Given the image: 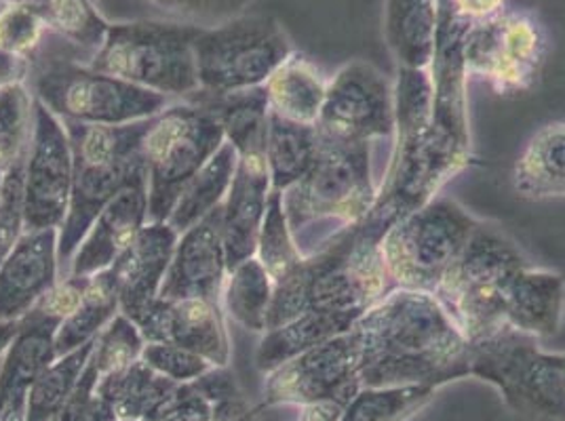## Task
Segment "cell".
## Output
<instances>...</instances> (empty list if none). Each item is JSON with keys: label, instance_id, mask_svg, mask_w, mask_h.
I'll return each mask as SVG.
<instances>
[{"label": "cell", "instance_id": "cell-36", "mask_svg": "<svg viewBox=\"0 0 565 421\" xmlns=\"http://www.w3.org/2000/svg\"><path fill=\"white\" fill-rule=\"evenodd\" d=\"M256 258L266 268L273 281H281L302 259L305 253L289 226L282 192L270 190L264 222L259 228Z\"/></svg>", "mask_w": 565, "mask_h": 421}, {"label": "cell", "instance_id": "cell-28", "mask_svg": "<svg viewBox=\"0 0 565 421\" xmlns=\"http://www.w3.org/2000/svg\"><path fill=\"white\" fill-rule=\"evenodd\" d=\"M178 386L180 384L157 374L140 358L120 371L102 375L95 395L115 407L118 420L157 421Z\"/></svg>", "mask_w": 565, "mask_h": 421}, {"label": "cell", "instance_id": "cell-12", "mask_svg": "<svg viewBox=\"0 0 565 421\" xmlns=\"http://www.w3.org/2000/svg\"><path fill=\"white\" fill-rule=\"evenodd\" d=\"M546 57V36L527 11H509L469 25L462 43L465 74L486 80L498 95L530 91Z\"/></svg>", "mask_w": 565, "mask_h": 421}, {"label": "cell", "instance_id": "cell-37", "mask_svg": "<svg viewBox=\"0 0 565 421\" xmlns=\"http://www.w3.org/2000/svg\"><path fill=\"white\" fill-rule=\"evenodd\" d=\"M45 24L74 45L102 47L110 24L95 9V0H47L39 7Z\"/></svg>", "mask_w": 565, "mask_h": 421}, {"label": "cell", "instance_id": "cell-38", "mask_svg": "<svg viewBox=\"0 0 565 421\" xmlns=\"http://www.w3.org/2000/svg\"><path fill=\"white\" fill-rule=\"evenodd\" d=\"M34 120V94L25 83L0 89V166H11L28 150Z\"/></svg>", "mask_w": 565, "mask_h": 421}, {"label": "cell", "instance_id": "cell-20", "mask_svg": "<svg viewBox=\"0 0 565 421\" xmlns=\"http://www.w3.org/2000/svg\"><path fill=\"white\" fill-rule=\"evenodd\" d=\"M62 321L32 307L0 360V421H25L34 381L57 358L55 333Z\"/></svg>", "mask_w": 565, "mask_h": 421}, {"label": "cell", "instance_id": "cell-22", "mask_svg": "<svg viewBox=\"0 0 565 421\" xmlns=\"http://www.w3.org/2000/svg\"><path fill=\"white\" fill-rule=\"evenodd\" d=\"M270 190L273 186L266 159L238 156L233 184L222 205V236L228 272L241 261L256 256Z\"/></svg>", "mask_w": 565, "mask_h": 421}, {"label": "cell", "instance_id": "cell-26", "mask_svg": "<svg viewBox=\"0 0 565 421\" xmlns=\"http://www.w3.org/2000/svg\"><path fill=\"white\" fill-rule=\"evenodd\" d=\"M437 28L439 0H386L384 36L399 68H430Z\"/></svg>", "mask_w": 565, "mask_h": 421}, {"label": "cell", "instance_id": "cell-51", "mask_svg": "<svg viewBox=\"0 0 565 421\" xmlns=\"http://www.w3.org/2000/svg\"><path fill=\"white\" fill-rule=\"evenodd\" d=\"M81 421H118V415L115 407L106 398L94 395Z\"/></svg>", "mask_w": 565, "mask_h": 421}, {"label": "cell", "instance_id": "cell-19", "mask_svg": "<svg viewBox=\"0 0 565 421\" xmlns=\"http://www.w3.org/2000/svg\"><path fill=\"white\" fill-rule=\"evenodd\" d=\"M57 240V228L24 230L0 263V321H22L60 281Z\"/></svg>", "mask_w": 565, "mask_h": 421}, {"label": "cell", "instance_id": "cell-55", "mask_svg": "<svg viewBox=\"0 0 565 421\" xmlns=\"http://www.w3.org/2000/svg\"><path fill=\"white\" fill-rule=\"evenodd\" d=\"M118 421H140V420H118Z\"/></svg>", "mask_w": 565, "mask_h": 421}, {"label": "cell", "instance_id": "cell-47", "mask_svg": "<svg viewBox=\"0 0 565 421\" xmlns=\"http://www.w3.org/2000/svg\"><path fill=\"white\" fill-rule=\"evenodd\" d=\"M441 7H446L451 15H456L462 22H483L500 15L509 0H439Z\"/></svg>", "mask_w": 565, "mask_h": 421}, {"label": "cell", "instance_id": "cell-7", "mask_svg": "<svg viewBox=\"0 0 565 421\" xmlns=\"http://www.w3.org/2000/svg\"><path fill=\"white\" fill-rule=\"evenodd\" d=\"M477 224L479 219L446 196H433L403 215L380 240V253L393 287L435 293Z\"/></svg>", "mask_w": 565, "mask_h": 421}, {"label": "cell", "instance_id": "cell-27", "mask_svg": "<svg viewBox=\"0 0 565 421\" xmlns=\"http://www.w3.org/2000/svg\"><path fill=\"white\" fill-rule=\"evenodd\" d=\"M513 190L530 201L565 198V120L539 129L513 166Z\"/></svg>", "mask_w": 565, "mask_h": 421}, {"label": "cell", "instance_id": "cell-34", "mask_svg": "<svg viewBox=\"0 0 565 421\" xmlns=\"http://www.w3.org/2000/svg\"><path fill=\"white\" fill-rule=\"evenodd\" d=\"M94 346L95 339H92L89 344L55 358L49 365L30 390L25 421H51L55 418L60 407L66 402V398L71 397L72 390L76 388L81 375L85 371V367L94 354Z\"/></svg>", "mask_w": 565, "mask_h": 421}, {"label": "cell", "instance_id": "cell-11", "mask_svg": "<svg viewBox=\"0 0 565 421\" xmlns=\"http://www.w3.org/2000/svg\"><path fill=\"white\" fill-rule=\"evenodd\" d=\"M32 74L34 97L60 120L118 127L159 117L171 106V97L94 71L89 64L51 60Z\"/></svg>", "mask_w": 565, "mask_h": 421}, {"label": "cell", "instance_id": "cell-44", "mask_svg": "<svg viewBox=\"0 0 565 421\" xmlns=\"http://www.w3.org/2000/svg\"><path fill=\"white\" fill-rule=\"evenodd\" d=\"M157 421H213V404L190 384H180Z\"/></svg>", "mask_w": 565, "mask_h": 421}, {"label": "cell", "instance_id": "cell-43", "mask_svg": "<svg viewBox=\"0 0 565 421\" xmlns=\"http://www.w3.org/2000/svg\"><path fill=\"white\" fill-rule=\"evenodd\" d=\"M92 277H66L55 282V287L49 291L47 295L34 305L41 312H45L47 316H53L57 321H66L72 312L76 310V305L81 304L85 289L89 284Z\"/></svg>", "mask_w": 565, "mask_h": 421}, {"label": "cell", "instance_id": "cell-14", "mask_svg": "<svg viewBox=\"0 0 565 421\" xmlns=\"http://www.w3.org/2000/svg\"><path fill=\"white\" fill-rule=\"evenodd\" d=\"M395 89L367 62H351L328 80L317 129L335 140L374 143L395 136Z\"/></svg>", "mask_w": 565, "mask_h": 421}, {"label": "cell", "instance_id": "cell-32", "mask_svg": "<svg viewBox=\"0 0 565 421\" xmlns=\"http://www.w3.org/2000/svg\"><path fill=\"white\" fill-rule=\"evenodd\" d=\"M120 312L118 282L115 270H102L89 279L81 304L55 333L57 358L89 344Z\"/></svg>", "mask_w": 565, "mask_h": 421}, {"label": "cell", "instance_id": "cell-50", "mask_svg": "<svg viewBox=\"0 0 565 421\" xmlns=\"http://www.w3.org/2000/svg\"><path fill=\"white\" fill-rule=\"evenodd\" d=\"M353 398L349 397H333L326 398V400H317V402H310L300 407L302 413L298 421H340L347 404L351 402Z\"/></svg>", "mask_w": 565, "mask_h": 421}, {"label": "cell", "instance_id": "cell-31", "mask_svg": "<svg viewBox=\"0 0 565 421\" xmlns=\"http://www.w3.org/2000/svg\"><path fill=\"white\" fill-rule=\"evenodd\" d=\"M319 150L317 125H302L279 117L270 110L268 138H266V164L270 173V186L287 192L296 186L315 163Z\"/></svg>", "mask_w": 565, "mask_h": 421}, {"label": "cell", "instance_id": "cell-5", "mask_svg": "<svg viewBox=\"0 0 565 421\" xmlns=\"http://www.w3.org/2000/svg\"><path fill=\"white\" fill-rule=\"evenodd\" d=\"M296 240L308 228L335 222L338 230L361 224L376 205L372 143L335 140L319 131V150L307 175L282 192Z\"/></svg>", "mask_w": 565, "mask_h": 421}, {"label": "cell", "instance_id": "cell-42", "mask_svg": "<svg viewBox=\"0 0 565 421\" xmlns=\"http://www.w3.org/2000/svg\"><path fill=\"white\" fill-rule=\"evenodd\" d=\"M167 13L182 18V22L201 28H213L235 20L256 0H152Z\"/></svg>", "mask_w": 565, "mask_h": 421}, {"label": "cell", "instance_id": "cell-53", "mask_svg": "<svg viewBox=\"0 0 565 421\" xmlns=\"http://www.w3.org/2000/svg\"><path fill=\"white\" fill-rule=\"evenodd\" d=\"M2 4H7V2H15V4H30V7H43L47 0H0Z\"/></svg>", "mask_w": 565, "mask_h": 421}, {"label": "cell", "instance_id": "cell-10", "mask_svg": "<svg viewBox=\"0 0 565 421\" xmlns=\"http://www.w3.org/2000/svg\"><path fill=\"white\" fill-rule=\"evenodd\" d=\"M296 48L270 15L243 13L203 28L194 41L199 89L224 95L264 87Z\"/></svg>", "mask_w": 565, "mask_h": 421}, {"label": "cell", "instance_id": "cell-1", "mask_svg": "<svg viewBox=\"0 0 565 421\" xmlns=\"http://www.w3.org/2000/svg\"><path fill=\"white\" fill-rule=\"evenodd\" d=\"M354 328L363 388L433 386L471 377V344L433 293L393 289Z\"/></svg>", "mask_w": 565, "mask_h": 421}, {"label": "cell", "instance_id": "cell-39", "mask_svg": "<svg viewBox=\"0 0 565 421\" xmlns=\"http://www.w3.org/2000/svg\"><path fill=\"white\" fill-rule=\"evenodd\" d=\"M143 348L146 339L141 337L138 325L118 312L117 316L97 333L92 360L102 377L120 371L140 360Z\"/></svg>", "mask_w": 565, "mask_h": 421}, {"label": "cell", "instance_id": "cell-2", "mask_svg": "<svg viewBox=\"0 0 565 421\" xmlns=\"http://www.w3.org/2000/svg\"><path fill=\"white\" fill-rule=\"evenodd\" d=\"M380 240L365 222L331 236L281 281L275 282L270 328L281 327L308 310H351L365 314L393 282L386 274Z\"/></svg>", "mask_w": 565, "mask_h": 421}, {"label": "cell", "instance_id": "cell-35", "mask_svg": "<svg viewBox=\"0 0 565 421\" xmlns=\"http://www.w3.org/2000/svg\"><path fill=\"white\" fill-rule=\"evenodd\" d=\"M439 390L433 386L361 388L347 404L340 421H407Z\"/></svg>", "mask_w": 565, "mask_h": 421}, {"label": "cell", "instance_id": "cell-49", "mask_svg": "<svg viewBox=\"0 0 565 421\" xmlns=\"http://www.w3.org/2000/svg\"><path fill=\"white\" fill-rule=\"evenodd\" d=\"M213 421H262L259 409L254 407L245 395L217 402L213 407Z\"/></svg>", "mask_w": 565, "mask_h": 421}, {"label": "cell", "instance_id": "cell-16", "mask_svg": "<svg viewBox=\"0 0 565 421\" xmlns=\"http://www.w3.org/2000/svg\"><path fill=\"white\" fill-rule=\"evenodd\" d=\"M146 344H175L201 354L215 367H228L233 346L222 304L210 300L159 298L136 321Z\"/></svg>", "mask_w": 565, "mask_h": 421}, {"label": "cell", "instance_id": "cell-48", "mask_svg": "<svg viewBox=\"0 0 565 421\" xmlns=\"http://www.w3.org/2000/svg\"><path fill=\"white\" fill-rule=\"evenodd\" d=\"M32 71H34L32 57L0 48V89L11 85H22L32 76Z\"/></svg>", "mask_w": 565, "mask_h": 421}, {"label": "cell", "instance_id": "cell-23", "mask_svg": "<svg viewBox=\"0 0 565 421\" xmlns=\"http://www.w3.org/2000/svg\"><path fill=\"white\" fill-rule=\"evenodd\" d=\"M565 316V279L532 263L511 282L504 302V325L534 339H551L559 333Z\"/></svg>", "mask_w": 565, "mask_h": 421}, {"label": "cell", "instance_id": "cell-25", "mask_svg": "<svg viewBox=\"0 0 565 421\" xmlns=\"http://www.w3.org/2000/svg\"><path fill=\"white\" fill-rule=\"evenodd\" d=\"M361 316V312L351 310H308L294 321L262 335L256 350V367L262 374H270L294 356L351 331Z\"/></svg>", "mask_w": 565, "mask_h": 421}, {"label": "cell", "instance_id": "cell-3", "mask_svg": "<svg viewBox=\"0 0 565 421\" xmlns=\"http://www.w3.org/2000/svg\"><path fill=\"white\" fill-rule=\"evenodd\" d=\"M74 159L71 205L60 228V263H71L95 217L117 196L143 164L141 145L152 118L129 125H83L62 120Z\"/></svg>", "mask_w": 565, "mask_h": 421}, {"label": "cell", "instance_id": "cell-46", "mask_svg": "<svg viewBox=\"0 0 565 421\" xmlns=\"http://www.w3.org/2000/svg\"><path fill=\"white\" fill-rule=\"evenodd\" d=\"M190 386L201 397L207 398L213 407L217 402H224V400H231V398L243 395V390L236 384L235 375L228 371V367H213L207 374L201 375L199 379L190 381Z\"/></svg>", "mask_w": 565, "mask_h": 421}, {"label": "cell", "instance_id": "cell-33", "mask_svg": "<svg viewBox=\"0 0 565 421\" xmlns=\"http://www.w3.org/2000/svg\"><path fill=\"white\" fill-rule=\"evenodd\" d=\"M273 295L275 281L254 256L228 272L222 291V307L238 327L264 335L268 331Z\"/></svg>", "mask_w": 565, "mask_h": 421}, {"label": "cell", "instance_id": "cell-8", "mask_svg": "<svg viewBox=\"0 0 565 421\" xmlns=\"http://www.w3.org/2000/svg\"><path fill=\"white\" fill-rule=\"evenodd\" d=\"M471 377L498 388L521 418L564 421L565 354L541 350L530 335L504 328L471 344Z\"/></svg>", "mask_w": 565, "mask_h": 421}, {"label": "cell", "instance_id": "cell-41", "mask_svg": "<svg viewBox=\"0 0 565 421\" xmlns=\"http://www.w3.org/2000/svg\"><path fill=\"white\" fill-rule=\"evenodd\" d=\"M141 360L175 384H190L215 367L201 354L175 344H146Z\"/></svg>", "mask_w": 565, "mask_h": 421}, {"label": "cell", "instance_id": "cell-40", "mask_svg": "<svg viewBox=\"0 0 565 421\" xmlns=\"http://www.w3.org/2000/svg\"><path fill=\"white\" fill-rule=\"evenodd\" d=\"M49 28L36 7L7 2L0 9V48L32 57Z\"/></svg>", "mask_w": 565, "mask_h": 421}, {"label": "cell", "instance_id": "cell-45", "mask_svg": "<svg viewBox=\"0 0 565 421\" xmlns=\"http://www.w3.org/2000/svg\"><path fill=\"white\" fill-rule=\"evenodd\" d=\"M97 381H99V371L95 367L94 360L89 358L85 371L81 375L76 388L72 390L71 397L66 398V402L60 407V411L55 413V418L51 421H81L92 398L95 395V388H97Z\"/></svg>", "mask_w": 565, "mask_h": 421}, {"label": "cell", "instance_id": "cell-4", "mask_svg": "<svg viewBox=\"0 0 565 421\" xmlns=\"http://www.w3.org/2000/svg\"><path fill=\"white\" fill-rule=\"evenodd\" d=\"M530 261L498 228L477 224L467 247L433 293L469 344L504 331V302L513 279Z\"/></svg>", "mask_w": 565, "mask_h": 421}, {"label": "cell", "instance_id": "cell-9", "mask_svg": "<svg viewBox=\"0 0 565 421\" xmlns=\"http://www.w3.org/2000/svg\"><path fill=\"white\" fill-rule=\"evenodd\" d=\"M217 120L182 99L152 118L141 154L148 180V222H167L182 190L224 143Z\"/></svg>", "mask_w": 565, "mask_h": 421}, {"label": "cell", "instance_id": "cell-17", "mask_svg": "<svg viewBox=\"0 0 565 421\" xmlns=\"http://www.w3.org/2000/svg\"><path fill=\"white\" fill-rule=\"evenodd\" d=\"M228 261L222 236V207L178 238L161 289L163 300H210L222 304Z\"/></svg>", "mask_w": 565, "mask_h": 421}, {"label": "cell", "instance_id": "cell-30", "mask_svg": "<svg viewBox=\"0 0 565 421\" xmlns=\"http://www.w3.org/2000/svg\"><path fill=\"white\" fill-rule=\"evenodd\" d=\"M236 163L238 156L233 143L224 141L205 166L190 180L167 219L178 235L186 233L203 217L224 205L235 177Z\"/></svg>", "mask_w": 565, "mask_h": 421}, {"label": "cell", "instance_id": "cell-6", "mask_svg": "<svg viewBox=\"0 0 565 421\" xmlns=\"http://www.w3.org/2000/svg\"><path fill=\"white\" fill-rule=\"evenodd\" d=\"M201 25L186 22L110 24L89 66L167 97L199 91L194 41Z\"/></svg>", "mask_w": 565, "mask_h": 421}, {"label": "cell", "instance_id": "cell-29", "mask_svg": "<svg viewBox=\"0 0 565 421\" xmlns=\"http://www.w3.org/2000/svg\"><path fill=\"white\" fill-rule=\"evenodd\" d=\"M264 87L275 115L302 125H317L328 94V80L302 53L294 51Z\"/></svg>", "mask_w": 565, "mask_h": 421}, {"label": "cell", "instance_id": "cell-13", "mask_svg": "<svg viewBox=\"0 0 565 421\" xmlns=\"http://www.w3.org/2000/svg\"><path fill=\"white\" fill-rule=\"evenodd\" d=\"M74 159L64 122L34 97L24 161V230L62 228L71 205Z\"/></svg>", "mask_w": 565, "mask_h": 421}, {"label": "cell", "instance_id": "cell-56", "mask_svg": "<svg viewBox=\"0 0 565 421\" xmlns=\"http://www.w3.org/2000/svg\"><path fill=\"white\" fill-rule=\"evenodd\" d=\"M564 421H565V418H564Z\"/></svg>", "mask_w": 565, "mask_h": 421}, {"label": "cell", "instance_id": "cell-15", "mask_svg": "<svg viewBox=\"0 0 565 421\" xmlns=\"http://www.w3.org/2000/svg\"><path fill=\"white\" fill-rule=\"evenodd\" d=\"M359 371L361 339L353 327L266 374L262 407H305L326 398H353L363 388Z\"/></svg>", "mask_w": 565, "mask_h": 421}, {"label": "cell", "instance_id": "cell-18", "mask_svg": "<svg viewBox=\"0 0 565 421\" xmlns=\"http://www.w3.org/2000/svg\"><path fill=\"white\" fill-rule=\"evenodd\" d=\"M148 224V180L141 164L129 184L95 217L72 256L66 277H94L108 270Z\"/></svg>", "mask_w": 565, "mask_h": 421}, {"label": "cell", "instance_id": "cell-21", "mask_svg": "<svg viewBox=\"0 0 565 421\" xmlns=\"http://www.w3.org/2000/svg\"><path fill=\"white\" fill-rule=\"evenodd\" d=\"M178 238L180 235L167 222H148L129 249L110 266L117 277L120 314L134 323L161 298Z\"/></svg>", "mask_w": 565, "mask_h": 421}, {"label": "cell", "instance_id": "cell-52", "mask_svg": "<svg viewBox=\"0 0 565 421\" xmlns=\"http://www.w3.org/2000/svg\"><path fill=\"white\" fill-rule=\"evenodd\" d=\"M22 321H0V360L4 356V352L9 350L11 342L15 339L18 331H20Z\"/></svg>", "mask_w": 565, "mask_h": 421}, {"label": "cell", "instance_id": "cell-24", "mask_svg": "<svg viewBox=\"0 0 565 421\" xmlns=\"http://www.w3.org/2000/svg\"><path fill=\"white\" fill-rule=\"evenodd\" d=\"M190 104L207 110L224 131V140L233 143L238 156H264L270 104L266 87H254L235 94L213 95L194 91L184 97Z\"/></svg>", "mask_w": 565, "mask_h": 421}, {"label": "cell", "instance_id": "cell-54", "mask_svg": "<svg viewBox=\"0 0 565 421\" xmlns=\"http://www.w3.org/2000/svg\"><path fill=\"white\" fill-rule=\"evenodd\" d=\"M9 169V166H7ZM7 169L4 166H0V201H2V196H4V184H7Z\"/></svg>", "mask_w": 565, "mask_h": 421}]
</instances>
